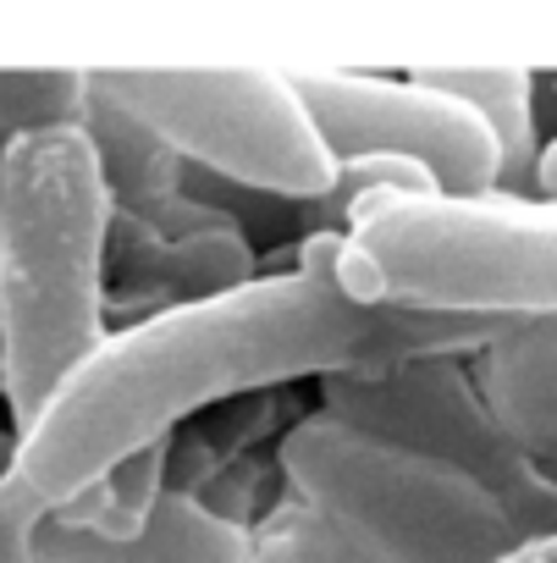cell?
<instances>
[{
	"instance_id": "2e32d148",
	"label": "cell",
	"mask_w": 557,
	"mask_h": 563,
	"mask_svg": "<svg viewBox=\"0 0 557 563\" xmlns=\"http://www.w3.org/2000/svg\"><path fill=\"white\" fill-rule=\"evenodd\" d=\"M530 188H535V205H557V133L541 139V150H535V172H530Z\"/></svg>"
},
{
	"instance_id": "6da1fadb",
	"label": "cell",
	"mask_w": 557,
	"mask_h": 563,
	"mask_svg": "<svg viewBox=\"0 0 557 563\" xmlns=\"http://www.w3.org/2000/svg\"><path fill=\"white\" fill-rule=\"evenodd\" d=\"M343 232H304L293 265L254 271L243 288L160 310L105 332V343L67 371L29 431H18V481L51 514L111 464L171 426L265 387L304 376H376L414 360H464L491 349L502 321L365 310L337 288Z\"/></svg>"
},
{
	"instance_id": "9c48e42d",
	"label": "cell",
	"mask_w": 557,
	"mask_h": 563,
	"mask_svg": "<svg viewBox=\"0 0 557 563\" xmlns=\"http://www.w3.org/2000/svg\"><path fill=\"white\" fill-rule=\"evenodd\" d=\"M475 393L508 442L557 481V321H519L480 349Z\"/></svg>"
},
{
	"instance_id": "9a60e30c",
	"label": "cell",
	"mask_w": 557,
	"mask_h": 563,
	"mask_svg": "<svg viewBox=\"0 0 557 563\" xmlns=\"http://www.w3.org/2000/svg\"><path fill=\"white\" fill-rule=\"evenodd\" d=\"M40 525H45V508L29 497V486L18 475L0 481V563H34Z\"/></svg>"
},
{
	"instance_id": "5bb4252c",
	"label": "cell",
	"mask_w": 557,
	"mask_h": 563,
	"mask_svg": "<svg viewBox=\"0 0 557 563\" xmlns=\"http://www.w3.org/2000/svg\"><path fill=\"white\" fill-rule=\"evenodd\" d=\"M248 536H254L248 563H376L337 519H326L299 497H288L270 519L248 525Z\"/></svg>"
},
{
	"instance_id": "30bf717a",
	"label": "cell",
	"mask_w": 557,
	"mask_h": 563,
	"mask_svg": "<svg viewBox=\"0 0 557 563\" xmlns=\"http://www.w3.org/2000/svg\"><path fill=\"white\" fill-rule=\"evenodd\" d=\"M425 89L458 100L464 111H475L486 122V133L497 139V194L502 199H524L530 172H535V78L524 67H420L414 73Z\"/></svg>"
},
{
	"instance_id": "4fadbf2b",
	"label": "cell",
	"mask_w": 557,
	"mask_h": 563,
	"mask_svg": "<svg viewBox=\"0 0 557 563\" xmlns=\"http://www.w3.org/2000/svg\"><path fill=\"white\" fill-rule=\"evenodd\" d=\"M89 73L83 67H0V144L23 133L83 128Z\"/></svg>"
},
{
	"instance_id": "277c9868",
	"label": "cell",
	"mask_w": 557,
	"mask_h": 563,
	"mask_svg": "<svg viewBox=\"0 0 557 563\" xmlns=\"http://www.w3.org/2000/svg\"><path fill=\"white\" fill-rule=\"evenodd\" d=\"M276 464L299 503L337 519L376 563H491L524 541L469 481L332 415L299 420L276 442Z\"/></svg>"
},
{
	"instance_id": "3957f363",
	"label": "cell",
	"mask_w": 557,
	"mask_h": 563,
	"mask_svg": "<svg viewBox=\"0 0 557 563\" xmlns=\"http://www.w3.org/2000/svg\"><path fill=\"white\" fill-rule=\"evenodd\" d=\"M337 288L365 310L557 321V205L502 194L376 199L343 227Z\"/></svg>"
},
{
	"instance_id": "8992f818",
	"label": "cell",
	"mask_w": 557,
	"mask_h": 563,
	"mask_svg": "<svg viewBox=\"0 0 557 563\" xmlns=\"http://www.w3.org/2000/svg\"><path fill=\"white\" fill-rule=\"evenodd\" d=\"M321 415L469 481L519 525L524 541L557 530V481L508 442V431L475 393L464 360H414L376 376H326Z\"/></svg>"
},
{
	"instance_id": "8fae6325",
	"label": "cell",
	"mask_w": 557,
	"mask_h": 563,
	"mask_svg": "<svg viewBox=\"0 0 557 563\" xmlns=\"http://www.w3.org/2000/svg\"><path fill=\"white\" fill-rule=\"evenodd\" d=\"M83 139L100 161L111 210L122 216H149L160 205H171L177 194H188V166L171 144H160L144 122H133L127 111H116L111 100H100L89 89V117H83Z\"/></svg>"
},
{
	"instance_id": "d6986e66",
	"label": "cell",
	"mask_w": 557,
	"mask_h": 563,
	"mask_svg": "<svg viewBox=\"0 0 557 563\" xmlns=\"http://www.w3.org/2000/svg\"><path fill=\"white\" fill-rule=\"evenodd\" d=\"M0 382H7V365H0Z\"/></svg>"
},
{
	"instance_id": "ac0fdd59",
	"label": "cell",
	"mask_w": 557,
	"mask_h": 563,
	"mask_svg": "<svg viewBox=\"0 0 557 563\" xmlns=\"http://www.w3.org/2000/svg\"><path fill=\"white\" fill-rule=\"evenodd\" d=\"M18 475V431L0 426V481H12Z\"/></svg>"
},
{
	"instance_id": "e0dca14e",
	"label": "cell",
	"mask_w": 557,
	"mask_h": 563,
	"mask_svg": "<svg viewBox=\"0 0 557 563\" xmlns=\"http://www.w3.org/2000/svg\"><path fill=\"white\" fill-rule=\"evenodd\" d=\"M491 563H557V530L552 536H535V541H519L513 552H502Z\"/></svg>"
},
{
	"instance_id": "7a4b0ae2",
	"label": "cell",
	"mask_w": 557,
	"mask_h": 563,
	"mask_svg": "<svg viewBox=\"0 0 557 563\" xmlns=\"http://www.w3.org/2000/svg\"><path fill=\"white\" fill-rule=\"evenodd\" d=\"M105 232L111 194L83 128L0 144V398L12 431H29L111 332Z\"/></svg>"
},
{
	"instance_id": "52a82bcc",
	"label": "cell",
	"mask_w": 557,
	"mask_h": 563,
	"mask_svg": "<svg viewBox=\"0 0 557 563\" xmlns=\"http://www.w3.org/2000/svg\"><path fill=\"white\" fill-rule=\"evenodd\" d=\"M326 155H398L431 172L442 199H486L497 194V139L475 111L425 89L414 73H288Z\"/></svg>"
},
{
	"instance_id": "ba28073f",
	"label": "cell",
	"mask_w": 557,
	"mask_h": 563,
	"mask_svg": "<svg viewBox=\"0 0 557 563\" xmlns=\"http://www.w3.org/2000/svg\"><path fill=\"white\" fill-rule=\"evenodd\" d=\"M248 525L221 519L199 503V492H166L149 525L127 541L78 536L51 519L34 530V563H248Z\"/></svg>"
},
{
	"instance_id": "5b68a950",
	"label": "cell",
	"mask_w": 557,
	"mask_h": 563,
	"mask_svg": "<svg viewBox=\"0 0 557 563\" xmlns=\"http://www.w3.org/2000/svg\"><path fill=\"white\" fill-rule=\"evenodd\" d=\"M89 89L171 144L182 166L237 188L315 205L337 177L293 78L276 67H94Z\"/></svg>"
},
{
	"instance_id": "7c38bea8",
	"label": "cell",
	"mask_w": 557,
	"mask_h": 563,
	"mask_svg": "<svg viewBox=\"0 0 557 563\" xmlns=\"http://www.w3.org/2000/svg\"><path fill=\"white\" fill-rule=\"evenodd\" d=\"M166 464H171V442H149V448L127 453L122 464H111L83 492H73L67 503H56L45 519L62 525V530H78V536L127 541L160 508V497H166Z\"/></svg>"
}]
</instances>
